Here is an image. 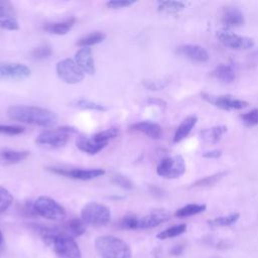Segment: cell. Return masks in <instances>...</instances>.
I'll return each mask as SVG.
<instances>
[{
  "label": "cell",
  "instance_id": "36",
  "mask_svg": "<svg viewBox=\"0 0 258 258\" xmlns=\"http://www.w3.org/2000/svg\"><path fill=\"white\" fill-rule=\"evenodd\" d=\"M138 224H139V218L136 217L135 215H126L119 222V226L122 229H127V230L138 229Z\"/></svg>",
  "mask_w": 258,
  "mask_h": 258
},
{
  "label": "cell",
  "instance_id": "4",
  "mask_svg": "<svg viewBox=\"0 0 258 258\" xmlns=\"http://www.w3.org/2000/svg\"><path fill=\"white\" fill-rule=\"evenodd\" d=\"M32 208L34 214L51 221H59L66 216L63 207L49 197H38L33 202Z\"/></svg>",
  "mask_w": 258,
  "mask_h": 258
},
{
  "label": "cell",
  "instance_id": "16",
  "mask_svg": "<svg viewBox=\"0 0 258 258\" xmlns=\"http://www.w3.org/2000/svg\"><path fill=\"white\" fill-rule=\"evenodd\" d=\"M75 61L79 68L88 75H94L96 72L93 53L90 47H81L75 53Z\"/></svg>",
  "mask_w": 258,
  "mask_h": 258
},
{
  "label": "cell",
  "instance_id": "26",
  "mask_svg": "<svg viewBox=\"0 0 258 258\" xmlns=\"http://www.w3.org/2000/svg\"><path fill=\"white\" fill-rule=\"evenodd\" d=\"M106 35L104 32L102 31H93V32H90L88 34H85L84 36H82L77 44L81 47H89L91 45H95V44H98L100 42H102L104 39H105Z\"/></svg>",
  "mask_w": 258,
  "mask_h": 258
},
{
  "label": "cell",
  "instance_id": "8",
  "mask_svg": "<svg viewBox=\"0 0 258 258\" xmlns=\"http://www.w3.org/2000/svg\"><path fill=\"white\" fill-rule=\"evenodd\" d=\"M58 78L67 84H78L84 79V73L72 58L59 60L55 67Z\"/></svg>",
  "mask_w": 258,
  "mask_h": 258
},
{
  "label": "cell",
  "instance_id": "33",
  "mask_svg": "<svg viewBox=\"0 0 258 258\" xmlns=\"http://www.w3.org/2000/svg\"><path fill=\"white\" fill-rule=\"evenodd\" d=\"M185 231H186V225L185 224H178V225H174L170 228H167V229L161 231L160 233L157 234L156 237L160 240H164V239L179 236L182 233H184Z\"/></svg>",
  "mask_w": 258,
  "mask_h": 258
},
{
  "label": "cell",
  "instance_id": "41",
  "mask_svg": "<svg viewBox=\"0 0 258 258\" xmlns=\"http://www.w3.org/2000/svg\"><path fill=\"white\" fill-rule=\"evenodd\" d=\"M221 155H222V150H220V149L210 150V151H207L203 154V156L205 158H219Z\"/></svg>",
  "mask_w": 258,
  "mask_h": 258
},
{
  "label": "cell",
  "instance_id": "38",
  "mask_svg": "<svg viewBox=\"0 0 258 258\" xmlns=\"http://www.w3.org/2000/svg\"><path fill=\"white\" fill-rule=\"evenodd\" d=\"M241 119H242L243 123L248 127L258 125V109H253V110L241 115Z\"/></svg>",
  "mask_w": 258,
  "mask_h": 258
},
{
  "label": "cell",
  "instance_id": "39",
  "mask_svg": "<svg viewBox=\"0 0 258 258\" xmlns=\"http://www.w3.org/2000/svg\"><path fill=\"white\" fill-rule=\"evenodd\" d=\"M24 127L19 125H0V134L5 135H18L23 133Z\"/></svg>",
  "mask_w": 258,
  "mask_h": 258
},
{
  "label": "cell",
  "instance_id": "21",
  "mask_svg": "<svg viewBox=\"0 0 258 258\" xmlns=\"http://www.w3.org/2000/svg\"><path fill=\"white\" fill-rule=\"evenodd\" d=\"M75 23H76V18L71 17L62 21L46 23L43 28L49 33L56 34V35H63V34H67L72 29Z\"/></svg>",
  "mask_w": 258,
  "mask_h": 258
},
{
  "label": "cell",
  "instance_id": "15",
  "mask_svg": "<svg viewBox=\"0 0 258 258\" xmlns=\"http://www.w3.org/2000/svg\"><path fill=\"white\" fill-rule=\"evenodd\" d=\"M177 52L196 62H206L209 59L208 51L198 44H183L177 47Z\"/></svg>",
  "mask_w": 258,
  "mask_h": 258
},
{
  "label": "cell",
  "instance_id": "11",
  "mask_svg": "<svg viewBox=\"0 0 258 258\" xmlns=\"http://www.w3.org/2000/svg\"><path fill=\"white\" fill-rule=\"evenodd\" d=\"M218 39L227 47L232 49H248L254 46V40L250 37L240 36L229 30H221L217 33Z\"/></svg>",
  "mask_w": 258,
  "mask_h": 258
},
{
  "label": "cell",
  "instance_id": "42",
  "mask_svg": "<svg viewBox=\"0 0 258 258\" xmlns=\"http://www.w3.org/2000/svg\"><path fill=\"white\" fill-rule=\"evenodd\" d=\"M144 85L148 88V89H151V90H157V89H160L163 87V85L159 82H155V81H146L144 83Z\"/></svg>",
  "mask_w": 258,
  "mask_h": 258
},
{
  "label": "cell",
  "instance_id": "28",
  "mask_svg": "<svg viewBox=\"0 0 258 258\" xmlns=\"http://www.w3.org/2000/svg\"><path fill=\"white\" fill-rule=\"evenodd\" d=\"M228 171H219L217 173H214L210 176H206L203 177L201 179H198L197 181H195L191 186H196V187H206V186H212L214 184H216L217 182H219L223 177H225L227 175Z\"/></svg>",
  "mask_w": 258,
  "mask_h": 258
},
{
  "label": "cell",
  "instance_id": "30",
  "mask_svg": "<svg viewBox=\"0 0 258 258\" xmlns=\"http://www.w3.org/2000/svg\"><path fill=\"white\" fill-rule=\"evenodd\" d=\"M239 213H232L230 215L227 216H222V217H217L213 220L208 221V224L213 227H226V226H230L232 224H234L238 219H239Z\"/></svg>",
  "mask_w": 258,
  "mask_h": 258
},
{
  "label": "cell",
  "instance_id": "25",
  "mask_svg": "<svg viewBox=\"0 0 258 258\" xmlns=\"http://www.w3.org/2000/svg\"><path fill=\"white\" fill-rule=\"evenodd\" d=\"M63 231L70 236H72L73 238L81 236L86 231L85 222L82 219H77V218L71 219L64 223Z\"/></svg>",
  "mask_w": 258,
  "mask_h": 258
},
{
  "label": "cell",
  "instance_id": "10",
  "mask_svg": "<svg viewBox=\"0 0 258 258\" xmlns=\"http://www.w3.org/2000/svg\"><path fill=\"white\" fill-rule=\"evenodd\" d=\"M30 74V69L24 63L0 61V80H24Z\"/></svg>",
  "mask_w": 258,
  "mask_h": 258
},
{
  "label": "cell",
  "instance_id": "18",
  "mask_svg": "<svg viewBox=\"0 0 258 258\" xmlns=\"http://www.w3.org/2000/svg\"><path fill=\"white\" fill-rule=\"evenodd\" d=\"M29 152L26 150H14V149H1L0 150V164L12 165L21 162L28 156Z\"/></svg>",
  "mask_w": 258,
  "mask_h": 258
},
{
  "label": "cell",
  "instance_id": "34",
  "mask_svg": "<svg viewBox=\"0 0 258 258\" xmlns=\"http://www.w3.org/2000/svg\"><path fill=\"white\" fill-rule=\"evenodd\" d=\"M51 53H52V49L50 45L42 44L33 48L29 53V57L33 60H42L49 57Z\"/></svg>",
  "mask_w": 258,
  "mask_h": 258
},
{
  "label": "cell",
  "instance_id": "23",
  "mask_svg": "<svg viewBox=\"0 0 258 258\" xmlns=\"http://www.w3.org/2000/svg\"><path fill=\"white\" fill-rule=\"evenodd\" d=\"M197 121H198V118L195 115H190V116L186 117L180 123V125L177 127V129L174 133V136H173V141L176 143V142H179L182 139H184L189 134V132L196 125Z\"/></svg>",
  "mask_w": 258,
  "mask_h": 258
},
{
  "label": "cell",
  "instance_id": "13",
  "mask_svg": "<svg viewBox=\"0 0 258 258\" xmlns=\"http://www.w3.org/2000/svg\"><path fill=\"white\" fill-rule=\"evenodd\" d=\"M170 214L168 211L164 209H156L152 210L147 215L139 218L138 229H150L157 227L158 225L162 224L169 220Z\"/></svg>",
  "mask_w": 258,
  "mask_h": 258
},
{
  "label": "cell",
  "instance_id": "24",
  "mask_svg": "<svg viewBox=\"0 0 258 258\" xmlns=\"http://www.w3.org/2000/svg\"><path fill=\"white\" fill-rule=\"evenodd\" d=\"M212 76L225 84L232 83L236 77L234 69L231 66L224 63H220L219 66H217L212 72Z\"/></svg>",
  "mask_w": 258,
  "mask_h": 258
},
{
  "label": "cell",
  "instance_id": "1",
  "mask_svg": "<svg viewBox=\"0 0 258 258\" xmlns=\"http://www.w3.org/2000/svg\"><path fill=\"white\" fill-rule=\"evenodd\" d=\"M36 230L44 243L52 248L58 258H82L77 242L63 230L47 226H38Z\"/></svg>",
  "mask_w": 258,
  "mask_h": 258
},
{
  "label": "cell",
  "instance_id": "29",
  "mask_svg": "<svg viewBox=\"0 0 258 258\" xmlns=\"http://www.w3.org/2000/svg\"><path fill=\"white\" fill-rule=\"evenodd\" d=\"M185 8L183 2L180 1H161L158 5V10L160 12L169 13V14H176L182 11Z\"/></svg>",
  "mask_w": 258,
  "mask_h": 258
},
{
  "label": "cell",
  "instance_id": "31",
  "mask_svg": "<svg viewBox=\"0 0 258 258\" xmlns=\"http://www.w3.org/2000/svg\"><path fill=\"white\" fill-rule=\"evenodd\" d=\"M72 105L79 109H83V110H94V111H99V112L107 111L106 106L96 103V102H93V101H90V100H87V99L75 100L72 103Z\"/></svg>",
  "mask_w": 258,
  "mask_h": 258
},
{
  "label": "cell",
  "instance_id": "14",
  "mask_svg": "<svg viewBox=\"0 0 258 258\" xmlns=\"http://www.w3.org/2000/svg\"><path fill=\"white\" fill-rule=\"evenodd\" d=\"M0 27L6 30H17L19 28L14 9L8 2H0Z\"/></svg>",
  "mask_w": 258,
  "mask_h": 258
},
{
  "label": "cell",
  "instance_id": "27",
  "mask_svg": "<svg viewBox=\"0 0 258 258\" xmlns=\"http://www.w3.org/2000/svg\"><path fill=\"white\" fill-rule=\"evenodd\" d=\"M206 205L204 204H188L180 209H178L175 213L174 216L177 218H185L189 216H194L197 214H200L206 210Z\"/></svg>",
  "mask_w": 258,
  "mask_h": 258
},
{
  "label": "cell",
  "instance_id": "40",
  "mask_svg": "<svg viewBox=\"0 0 258 258\" xmlns=\"http://www.w3.org/2000/svg\"><path fill=\"white\" fill-rule=\"evenodd\" d=\"M133 3H135V1L133 0H111L106 3V6L111 9H120L128 7Z\"/></svg>",
  "mask_w": 258,
  "mask_h": 258
},
{
  "label": "cell",
  "instance_id": "19",
  "mask_svg": "<svg viewBox=\"0 0 258 258\" xmlns=\"http://www.w3.org/2000/svg\"><path fill=\"white\" fill-rule=\"evenodd\" d=\"M221 20L226 27L240 26L244 23V16L238 8L228 7L224 10Z\"/></svg>",
  "mask_w": 258,
  "mask_h": 258
},
{
  "label": "cell",
  "instance_id": "17",
  "mask_svg": "<svg viewBox=\"0 0 258 258\" xmlns=\"http://www.w3.org/2000/svg\"><path fill=\"white\" fill-rule=\"evenodd\" d=\"M129 128L133 131L143 133L144 135L152 139H158L162 135L161 127L157 123L150 122V121H140L130 125Z\"/></svg>",
  "mask_w": 258,
  "mask_h": 258
},
{
  "label": "cell",
  "instance_id": "7",
  "mask_svg": "<svg viewBox=\"0 0 258 258\" xmlns=\"http://www.w3.org/2000/svg\"><path fill=\"white\" fill-rule=\"evenodd\" d=\"M156 172L164 178H177L185 172V163L181 156L163 158L156 167Z\"/></svg>",
  "mask_w": 258,
  "mask_h": 258
},
{
  "label": "cell",
  "instance_id": "35",
  "mask_svg": "<svg viewBox=\"0 0 258 258\" xmlns=\"http://www.w3.org/2000/svg\"><path fill=\"white\" fill-rule=\"evenodd\" d=\"M13 197L10 191L4 186L0 185V214L5 212L12 204Z\"/></svg>",
  "mask_w": 258,
  "mask_h": 258
},
{
  "label": "cell",
  "instance_id": "2",
  "mask_svg": "<svg viewBox=\"0 0 258 258\" xmlns=\"http://www.w3.org/2000/svg\"><path fill=\"white\" fill-rule=\"evenodd\" d=\"M8 116L15 121L40 127H52L57 122V117L54 112L36 106H11L8 109Z\"/></svg>",
  "mask_w": 258,
  "mask_h": 258
},
{
  "label": "cell",
  "instance_id": "43",
  "mask_svg": "<svg viewBox=\"0 0 258 258\" xmlns=\"http://www.w3.org/2000/svg\"><path fill=\"white\" fill-rule=\"evenodd\" d=\"M183 250H184L183 245H176L170 250V254L174 255V256H177V255H180L183 252Z\"/></svg>",
  "mask_w": 258,
  "mask_h": 258
},
{
  "label": "cell",
  "instance_id": "6",
  "mask_svg": "<svg viewBox=\"0 0 258 258\" xmlns=\"http://www.w3.org/2000/svg\"><path fill=\"white\" fill-rule=\"evenodd\" d=\"M76 133V129L69 126H62L51 130H45L36 137V143L52 147L63 146L70 139L71 135Z\"/></svg>",
  "mask_w": 258,
  "mask_h": 258
},
{
  "label": "cell",
  "instance_id": "32",
  "mask_svg": "<svg viewBox=\"0 0 258 258\" xmlns=\"http://www.w3.org/2000/svg\"><path fill=\"white\" fill-rule=\"evenodd\" d=\"M119 134V129L116 127H111L108 129H105L103 131H100L92 136V139L98 143H108L110 139H113L117 137Z\"/></svg>",
  "mask_w": 258,
  "mask_h": 258
},
{
  "label": "cell",
  "instance_id": "3",
  "mask_svg": "<svg viewBox=\"0 0 258 258\" xmlns=\"http://www.w3.org/2000/svg\"><path fill=\"white\" fill-rule=\"evenodd\" d=\"M95 248L101 258H131L129 245L115 236L98 237Z\"/></svg>",
  "mask_w": 258,
  "mask_h": 258
},
{
  "label": "cell",
  "instance_id": "20",
  "mask_svg": "<svg viewBox=\"0 0 258 258\" xmlns=\"http://www.w3.org/2000/svg\"><path fill=\"white\" fill-rule=\"evenodd\" d=\"M76 145L81 151L88 153L90 155H94V154H97L98 152H100L101 150H103V148L107 144L106 143H98V142L94 141L92 138L80 136L76 140Z\"/></svg>",
  "mask_w": 258,
  "mask_h": 258
},
{
  "label": "cell",
  "instance_id": "12",
  "mask_svg": "<svg viewBox=\"0 0 258 258\" xmlns=\"http://www.w3.org/2000/svg\"><path fill=\"white\" fill-rule=\"evenodd\" d=\"M203 99L208 101L209 103L213 104L214 106L224 109V110H241L246 108L249 104L248 102L240 99H236L229 95L224 96H213L206 93L202 94Z\"/></svg>",
  "mask_w": 258,
  "mask_h": 258
},
{
  "label": "cell",
  "instance_id": "5",
  "mask_svg": "<svg viewBox=\"0 0 258 258\" xmlns=\"http://www.w3.org/2000/svg\"><path fill=\"white\" fill-rule=\"evenodd\" d=\"M81 217L85 224L103 226L109 223L111 219V212L110 209L103 204L90 202L83 207Z\"/></svg>",
  "mask_w": 258,
  "mask_h": 258
},
{
  "label": "cell",
  "instance_id": "22",
  "mask_svg": "<svg viewBox=\"0 0 258 258\" xmlns=\"http://www.w3.org/2000/svg\"><path fill=\"white\" fill-rule=\"evenodd\" d=\"M226 131H227L226 126L219 125V126H214V127L202 130L200 135L204 142H206L208 144H215L221 140L223 134Z\"/></svg>",
  "mask_w": 258,
  "mask_h": 258
},
{
  "label": "cell",
  "instance_id": "44",
  "mask_svg": "<svg viewBox=\"0 0 258 258\" xmlns=\"http://www.w3.org/2000/svg\"><path fill=\"white\" fill-rule=\"evenodd\" d=\"M3 245V235H2V232L0 231V247Z\"/></svg>",
  "mask_w": 258,
  "mask_h": 258
},
{
  "label": "cell",
  "instance_id": "9",
  "mask_svg": "<svg viewBox=\"0 0 258 258\" xmlns=\"http://www.w3.org/2000/svg\"><path fill=\"white\" fill-rule=\"evenodd\" d=\"M46 169L52 173L79 180H90L105 174V170L103 168H63L49 166L46 167Z\"/></svg>",
  "mask_w": 258,
  "mask_h": 258
},
{
  "label": "cell",
  "instance_id": "37",
  "mask_svg": "<svg viewBox=\"0 0 258 258\" xmlns=\"http://www.w3.org/2000/svg\"><path fill=\"white\" fill-rule=\"evenodd\" d=\"M111 181L114 184H116V185H118V186H120L121 188H124V189H132L133 188L132 181L128 177H126L122 174H119V173L114 174L111 177Z\"/></svg>",
  "mask_w": 258,
  "mask_h": 258
}]
</instances>
